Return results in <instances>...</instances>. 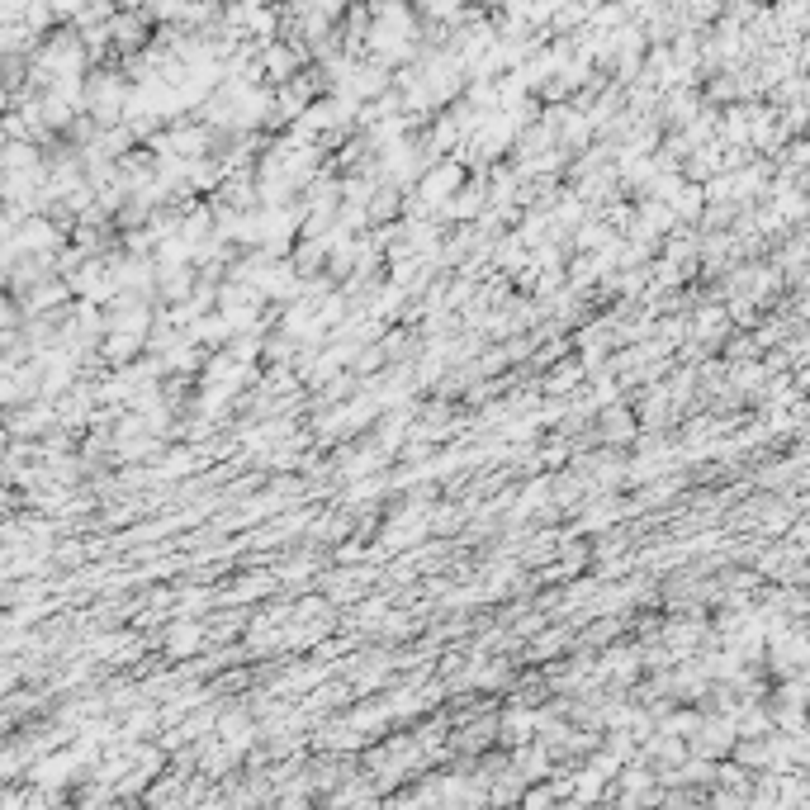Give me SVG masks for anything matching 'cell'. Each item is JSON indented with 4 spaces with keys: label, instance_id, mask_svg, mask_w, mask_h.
Wrapping results in <instances>:
<instances>
[{
    "label": "cell",
    "instance_id": "obj_1",
    "mask_svg": "<svg viewBox=\"0 0 810 810\" xmlns=\"http://www.w3.org/2000/svg\"><path fill=\"white\" fill-rule=\"evenodd\" d=\"M460 190H465V166L455 162V157H450V162H432L427 166V176L417 180V204H422V209H446Z\"/></svg>",
    "mask_w": 810,
    "mask_h": 810
},
{
    "label": "cell",
    "instance_id": "obj_2",
    "mask_svg": "<svg viewBox=\"0 0 810 810\" xmlns=\"http://www.w3.org/2000/svg\"><path fill=\"white\" fill-rule=\"evenodd\" d=\"M147 19H152V15H143V10H138V15H114V19H109V38H114L124 53H138L147 38H152V34H147Z\"/></svg>",
    "mask_w": 810,
    "mask_h": 810
},
{
    "label": "cell",
    "instance_id": "obj_3",
    "mask_svg": "<svg viewBox=\"0 0 810 810\" xmlns=\"http://www.w3.org/2000/svg\"><path fill=\"white\" fill-rule=\"evenodd\" d=\"M597 432H602V441H630V436L640 432V422H635V413L630 408H607L602 413V422H597Z\"/></svg>",
    "mask_w": 810,
    "mask_h": 810
},
{
    "label": "cell",
    "instance_id": "obj_4",
    "mask_svg": "<svg viewBox=\"0 0 810 810\" xmlns=\"http://www.w3.org/2000/svg\"><path fill=\"white\" fill-rule=\"evenodd\" d=\"M578 384H583V360H574V365H555V370H550V384H545V389H550V394H564V389L574 394Z\"/></svg>",
    "mask_w": 810,
    "mask_h": 810
},
{
    "label": "cell",
    "instance_id": "obj_5",
    "mask_svg": "<svg viewBox=\"0 0 810 810\" xmlns=\"http://www.w3.org/2000/svg\"><path fill=\"white\" fill-rule=\"evenodd\" d=\"M413 351H417V346H413V337H408V332H394V337L384 342V356H389V360H408Z\"/></svg>",
    "mask_w": 810,
    "mask_h": 810
},
{
    "label": "cell",
    "instance_id": "obj_6",
    "mask_svg": "<svg viewBox=\"0 0 810 810\" xmlns=\"http://www.w3.org/2000/svg\"><path fill=\"white\" fill-rule=\"evenodd\" d=\"M171 649H176V654H185V649H190V654H195V649H199V630L195 626H190V630L176 626V630H171Z\"/></svg>",
    "mask_w": 810,
    "mask_h": 810
}]
</instances>
